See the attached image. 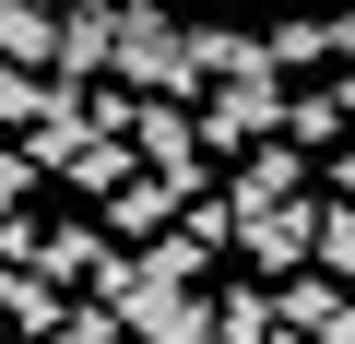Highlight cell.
<instances>
[{
  "label": "cell",
  "instance_id": "cell-1",
  "mask_svg": "<svg viewBox=\"0 0 355 344\" xmlns=\"http://www.w3.org/2000/svg\"><path fill=\"white\" fill-rule=\"evenodd\" d=\"M308 261L355 285V202H343V190H320V249H308Z\"/></svg>",
  "mask_w": 355,
  "mask_h": 344
},
{
  "label": "cell",
  "instance_id": "cell-2",
  "mask_svg": "<svg viewBox=\"0 0 355 344\" xmlns=\"http://www.w3.org/2000/svg\"><path fill=\"white\" fill-rule=\"evenodd\" d=\"M261 344H320V332H296V320H272V332H261Z\"/></svg>",
  "mask_w": 355,
  "mask_h": 344
}]
</instances>
